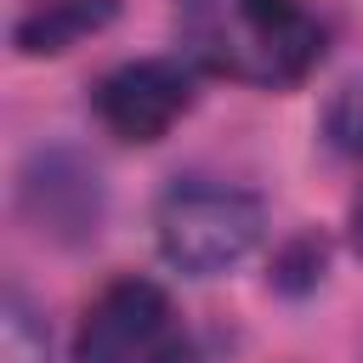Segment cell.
<instances>
[{
  "instance_id": "6da1fadb",
  "label": "cell",
  "mask_w": 363,
  "mask_h": 363,
  "mask_svg": "<svg viewBox=\"0 0 363 363\" xmlns=\"http://www.w3.org/2000/svg\"><path fill=\"white\" fill-rule=\"evenodd\" d=\"M182 57L216 79L284 91L323 57V23L306 0H176Z\"/></svg>"
},
{
  "instance_id": "7a4b0ae2",
  "label": "cell",
  "mask_w": 363,
  "mask_h": 363,
  "mask_svg": "<svg viewBox=\"0 0 363 363\" xmlns=\"http://www.w3.org/2000/svg\"><path fill=\"white\" fill-rule=\"evenodd\" d=\"M261 233H267V204L250 187L216 182V176L170 182L153 210L159 255L187 278H216V272L238 267L261 244Z\"/></svg>"
},
{
  "instance_id": "3957f363",
  "label": "cell",
  "mask_w": 363,
  "mask_h": 363,
  "mask_svg": "<svg viewBox=\"0 0 363 363\" xmlns=\"http://www.w3.org/2000/svg\"><path fill=\"white\" fill-rule=\"evenodd\" d=\"M74 363H187L176 301L153 278H113L79 318Z\"/></svg>"
},
{
  "instance_id": "277c9868",
  "label": "cell",
  "mask_w": 363,
  "mask_h": 363,
  "mask_svg": "<svg viewBox=\"0 0 363 363\" xmlns=\"http://www.w3.org/2000/svg\"><path fill=\"white\" fill-rule=\"evenodd\" d=\"M96 119L119 142H159L193 108V74L176 57H136L96 79Z\"/></svg>"
},
{
  "instance_id": "5b68a950",
  "label": "cell",
  "mask_w": 363,
  "mask_h": 363,
  "mask_svg": "<svg viewBox=\"0 0 363 363\" xmlns=\"http://www.w3.org/2000/svg\"><path fill=\"white\" fill-rule=\"evenodd\" d=\"M113 11H119V0H40L17 23V51L23 57H62L85 34L108 28Z\"/></svg>"
},
{
  "instance_id": "8992f818",
  "label": "cell",
  "mask_w": 363,
  "mask_h": 363,
  "mask_svg": "<svg viewBox=\"0 0 363 363\" xmlns=\"http://www.w3.org/2000/svg\"><path fill=\"white\" fill-rule=\"evenodd\" d=\"M28 199H45L34 216L45 221V227H74V233H85L91 221L79 216V210H68V199L74 204H85V210H96V176L91 170H79L74 159H62V153H51L45 159V182H28Z\"/></svg>"
},
{
  "instance_id": "52a82bcc",
  "label": "cell",
  "mask_w": 363,
  "mask_h": 363,
  "mask_svg": "<svg viewBox=\"0 0 363 363\" xmlns=\"http://www.w3.org/2000/svg\"><path fill=\"white\" fill-rule=\"evenodd\" d=\"M0 363H51V335L17 289L0 301Z\"/></svg>"
},
{
  "instance_id": "ba28073f",
  "label": "cell",
  "mask_w": 363,
  "mask_h": 363,
  "mask_svg": "<svg viewBox=\"0 0 363 363\" xmlns=\"http://www.w3.org/2000/svg\"><path fill=\"white\" fill-rule=\"evenodd\" d=\"M323 136H329V147H335V153L363 159V74L340 79V85H335V96L323 102Z\"/></svg>"
},
{
  "instance_id": "9c48e42d",
  "label": "cell",
  "mask_w": 363,
  "mask_h": 363,
  "mask_svg": "<svg viewBox=\"0 0 363 363\" xmlns=\"http://www.w3.org/2000/svg\"><path fill=\"white\" fill-rule=\"evenodd\" d=\"M352 250H357V255H363V199H357V204H352Z\"/></svg>"
}]
</instances>
